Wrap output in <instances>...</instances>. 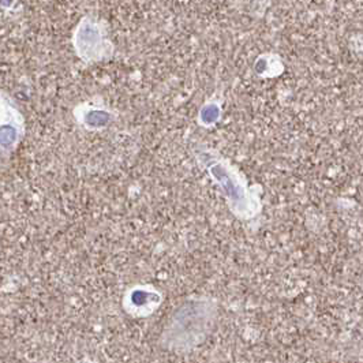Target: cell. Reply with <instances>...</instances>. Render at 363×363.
<instances>
[{
    "instance_id": "2",
    "label": "cell",
    "mask_w": 363,
    "mask_h": 363,
    "mask_svg": "<svg viewBox=\"0 0 363 363\" xmlns=\"http://www.w3.org/2000/svg\"><path fill=\"white\" fill-rule=\"evenodd\" d=\"M73 44L77 55L86 63L106 60L113 50L104 23L91 17L79 21L74 29Z\"/></svg>"
},
{
    "instance_id": "5",
    "label": "cell",
    "mask_w": 363,
    "mask_h": 363,
    "mask_svg": "<svg viewBox=\"0 0 363 363\" xmlns=\"http://www.w3.org/2000/svg\"><path fill=\"white\" fill-rule=\"evenodd\" d=\"M74 116L82 128L91 131L108 128L113 122V115L108 108L93 104H84L77 107L74 111Z\"/></svg>"
},
{
    "instance_id": "7",
    "label": "cell",
    "mask_w": 363,
    "mask_h": 363,
    "mask_svg": "<svg viewBox=\"0 0 363 363\" xmlns=\"http://www.w3.org/2000/svg\"><path fill=\"white\" fill-rule=\"evenodd\" d=\"M220 116H221L220 104L216 101H209L202 106L200 115H199V121L202 126H212L218 122Z\"/></svg>"
},
{
    "instance_id": "3",
    "label": "cell",
    "mask_w": 363,
    "mask_h": 363,
    "mask_svg": "<svg viewBox=\"0 0 363 363\" xmlns=\"http://www.w3.org/2000/svg\"><path fill=\"white\" fill-rule=\"evenodd\" d=\"M1 150L11 153L23 135V116L17 106L4 94L1 99Z\"/></svg>"
},
{
    "instance_id": "4",
    "label": "cell",
    "mask_w": 363,
    "mask_h": 363,
    "mask_svg": "<svg viewBox=\"0 0 363 363\" xmlns=\"http://www.w3.org/2000/svg\"><path fill=\"white\" fill-rule=\"evenodd\" d=\"M162 295L150 286H137L126 292L125 309L135 317L152 314L162 303Z\"/></svg>"
},
{
    "instance_id": "6",
    "label": "cell",
    "mask_w": 363,
    "mask_h": 363,
    "mask_svg": "<svg viewBox=\"0 0 363 363\" xmlns=\"http://www.w3.org/2000/svg\"><path fill=\"white\" fill-rule=\"evenodd\" d=\"M255 73L259 77L271 78L277 77L284 72V66L279 56L276 55H262L257 59L255 65Z\"/></svg>"
},
{
    "instance_id": "1",
    "label": "cell",
    "mask_w": 363,
    "mask_h": 363,
    "mask_svg": "<svg viewBox=\"0 0 363 363\" xmlns=\"http://www.w3.org/2000/svg\"><path fill=\"white\" fill-rule=\"evenodd\" d=\"M206 171L221 189L224 197L227 199L230 211L240 220L255 218L262 209L259 196L253 187L240 175L230 162L223 160L218 156H206L201 159Z\"/></svg>"
}]
</instances>
